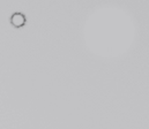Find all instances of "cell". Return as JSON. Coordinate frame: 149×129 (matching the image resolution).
<instances>
[{"label":"cell","mask_w":149,"mask_h":129,"mask_svg":"<svg viewBox=\"0 0 149 129\" xmlns=\"http://www.w3.org/2000/svg\"><path fill=\"white\" fill-rule=\"evenodd\" d=\"M10 22H12V24H13L14 27L21 28V27H23V26L26 24L27 19H26V16H24L22 13H15V14L12 15Z\"/></svg>","instance_id":"cell-1"}]
</instances>
